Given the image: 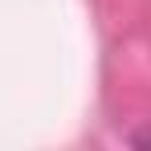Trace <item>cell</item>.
Here are the masks:
<instances>
[{"label": "cell", "mask_w": 151, "mask_h": 151, "mask_svg": "<svg viewBox=\"0 0 151 151\" xmlns=\"http://www.w3.org/2000/svg\"><path fill=\"white\" fill-rule=\"evenodd\" d=\"M135 143H139V147H151V135H139Z\"/></svg>", "instance_id": "6da1fadb"}]
</instances>
